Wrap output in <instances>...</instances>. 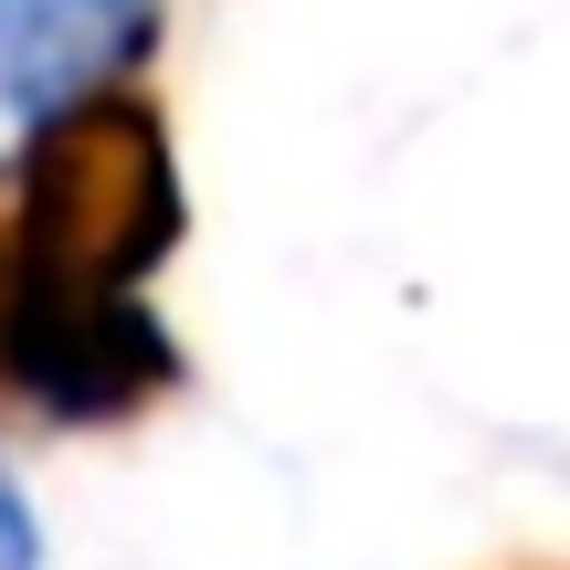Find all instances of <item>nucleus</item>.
<instances>
[{
	"label": "nucleus",
	"instance_id": "nucleus-2",
	"mask_svg": "<svg viewBox=\"0 0 570 570\" xmlns=\"http://www.w3.org/2000/svg\"><path fill=\"white\" fill-rule=\"evenodd\" d=\"M159 0H0V127H42L148 53Z\"/></svg>",
	"mask_w": 570,
	"mask_h": 570
},
{
	"label": "nucleus",
	"instance_id": "nucleus-3",
	"mask_svg": "<svg viewBox=\"0 0 570 570\" xmlns=\"http://www.w3.org/2000/svg\"><path fill=\"white\" fill-rule=\"evenodd\" d=\"M0 570H32V508L0 487Z\"/></svg>",
	"mask_w": 570,
	"mask_h": 570
},
{
	"label": "nucleus",
	"instance_id": "nucleus-1",
	"mask_svg": "<svg viewBox=\"0 0 570 570\" xmlns=\"http://www.w3.org/2000/svg\"><path fill=\"white\" fill-rule=\"evenodd\" d=\"M180 244V169L138 96H75L32 127L21 223L0 265V370L53 423H117L169 391L180 348L138 306L148 265Z\"/></svg>",
	"mask_w": 570,
	"mask_h": 570
}]
</instances>
